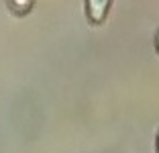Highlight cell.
<instances>
[{
  "label": "cell",
  "instance_id": "6da1fadb",
  "mask_svg": "<svg viewBox=\"0 0 159 153\" xmlns=\"http://www.w3.org/2000/svg\"><path fill=\"white\" fill-rule=\"evenodd\" d=\"M84 8H86V19H88V23L94 25V27H100V25L106 21L110 8H112V2H110V0H86Z\"/></svg>",
  "mask_w": 159,
  "mask_h": 153
},
{
  "label": "cell",
  "instance_id": "3957f363",
  "mask_svg": "<svg viewBox=\"0 0 159 153\" xmlns=\"http://www.w3.org/2000/svg\"><path fill=\"white\" fill-rule=\"evenodd\" d=\"M153 45H155V51H157V55H159V29L155 31V39H153Z\"/></svg>",
  "mask_w": 159,
  "mask_h": 153
},
{
  "label": "cell",
  "instance_id": "7a4b0ae2",
  "mask_svg": "<svg viewBox=\"0 0 159 153\" xmlns=\"http://www.w3.org/2000/svg\"><path fill=\"white\" fill-rule=\"evenodd\" d=\"M33 6H35L33 0H8V2H6L8 12L14 14V16H27V14L33 10Z\"/></svg>",
  "mask_w": 159,
  "mask_h": 153
},
{
  "label": "cell",
  "instance_id": "277c9868",
  "mask_svg": "<svg viewBox=\"0 0 159 153\" xmlns=\"http://www.w3.org/2000/svg\"><path fill=\"white\" fill-rule=\"evenodd\" d=\"M155 151L159 153V131H157V139H155Z\"/></svg>",
  "mask_w": 159,
  "mask_h": 153
}]
</instances>
